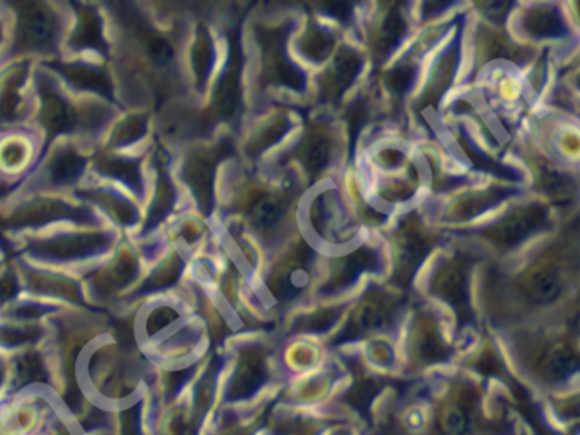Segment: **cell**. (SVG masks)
Here are the masks:
<instances>
[{"instance_id": "obj_1", "label": "cell", "mask_w": 580, "mask_h": 435, "mask_svg": "<svg viewBox=\"0 0 580 435\" xmlns=\"http://www.w3.org/2000/svg\"><path fill=\"white\" fill-rule=\"evenodd\" d=\"M286 33V26L257 29V40L264 60V84L286 85L293 91H303L305 75L285 55Z\"/></svg>"}, {"instance_id": "obj_2", "label": "cell", "mask_w": 580, "mask_h": 435, "mask_svg": "<svg viewBox=\"0 0 580 435\" xmlns=\"http://www.w3.org/2000/svg\"><path fill=\"white\" fill-rule=\"evenodd\" d=\"M468 269L470 257L458 254L443 262L431 281L433 293L456 311L461 325L472 322V308L468 300Z\"/></svg>"}, {"instance_id": "obj_3", "label": "cell", "mask_w": 580, "mask_h": 435, "mask_svg": "<svg viewBox=\"0 0 580 435\" xmlns=\"http://www.w3.org/2000/svg\"><path fill=\"white\" fill-rule=\"evenodd\" d=\"M433 247V237L422 228L416 218L405 220L395 238V276L399 286L407 288L427 252Z\"/></svg>"}, {"instance_id": "obj_4", "label": "cell", "mask_w": 580, "mask_h": 435, "mask_svg": "<svg viewBox=\"0 0 580 435\" xmlns=\"http://www.w3.org/2000/svg\"><path fill=\"white\" fill-rule=\"evenodd\" d=\"M545 221L546 210L543 206H526L484 230V237L489 238L499 249H512L541 228Z\"/></svg>"}, {"instance_id": "obj_5", "label": "cell", "mask_w": 580, "mask_h": 435, "mask_svg": "<svg viewBox=\"0 0 580 435\" xmlns=\"http://www.w3.org/2000/svg\"><path fill=\"white\" fill-rule=\"evenodd\" d=\"M565 288V276L562 267L553 260H543L529 267L519 279V289L524 298L536 305H548L558 300Z\"/></svg>"}, {"instance_id": "obj_6", "label": "cell", "mask_w": 580, "mask_h": 435, "mask_svg": "<svg viewBox=\"0 0 580 435\" xmlns=\"http://www.w3.org/2000/svg\"><path fill=\"white\" fill-rule=\"evenodd\" d=\"M393 311H395V305L387 294L381 293L378 289H371L354 311L351 323L342 335V339H356L361 335L371 334L387 327L388 323L392 322Z\"/></svg>"}, {"instance_id": "obj_7", "label": "cell", "mask_w": 580, "mask_h": 435, "mask_svg": "<svg viewBox=\"0 0 580 435\" xmlns=\"http://www.w3.org/2000/svg\"><path fill=\"white\" fill-rule=\"evenodd\" d=\"M228 152L227 143H222L217 150L206 153H196L189 159L186 165V181L196 194L198 203L205 211H210L213 203V176L215 167L222 160L223 155Z\"/></svg>"}, {"instance_id": "obj_8", "label": "cell", "mask_w": 580, "mask_h": 435, "mask_svg": "<svg viewBox=\"0 0 580 435\" xmlns=\"http://www.w3.org/2000/svg\"><path fill=\"white\" fill-rule=\"evenodd\" d=\"M310 249L300 247L293 252L291 257L281 264V269L274 272L269 283V289L278 301L295 300L305 286V276H307V266L310 262Z\"/></svg>"}, {"instance_id": "obj_9", "label": "cell", "mask_w": 580, "mask_h": 435, "mask_svg": "<svg viewBox=\"0 0 580 435\" xmlns=\"http://www.w3.org/2000/svg\"><path fill=\"white\" fill-rule=\"evenodd\" d=\"M240 46L239 36H232V57L227 72L218 85L213 113L220 119H234L240 109Z\"/></svg>"}, {"instance_id": "obj_10", "label": "cell", "mask_w": 580, "mask_h": 435, "mask_svg": "<svg viewBox=\"0 0 580 435\" xmlns=\"http://www.w3.org/2000/svg\"><path fill=\"white\" fill-rule=\"evenodd\" d=\"M295 159L312 177H319L332 159V140L324 126H310L296 147Z\"/></svg>"}, {"instance_id": "obj_11", "label": "cell", "mask_w": 580, "mask_h": 435, "mask_svg": "<svg viewBox=\"0 0 580 435\" xmlns=\"http://www.w3.org/2000/svg\"><path fill=\"white\" fill-rule=\"evenodd\" d=\"M55 17L52 12L38 4L26 6L19 16V34L21 41L29 48L43 50L55 38Z\"/></svg>"}, {"instance_id": "obj_12", "label": "cell", "mask_w": 580, "mask_h": 435, "mask_svg": "<svg viewBox=\"0 0 580 435\" xmlns=\"http://www.w3.org/2000/svg\"><path fill=\"white\" fill-rule=\"evenodd\" d=\"M361 70V58L351 50H341L322 77V96L336 102L351 87Z\"/></svg>"}, {"instance_id": "obj_13", "label": "cell", "mask_w": 580, "mask_h": 435, "mask_svg": "<svg viewBox=\"0 0 580 435\" xmlns=\"http://www.w3.org/2000/svg\"><path fill=\"white\" fill-rule=\"evenodd\" d=\"M378 266V257L371 249L354 250L353 254L342 257L336 262V269L330 276L329 283L325 286V293H334L351 286L361 274L373 271Z\"/></svg>"}, {"instance_id": "obj_14", "label": "cell", "mask_w": 580, "mask_h": 435, "mask_svg": "<svg viewBox=\"0 0 580 435\" xmlns=\"http://www.w3.org/2000/svg\"><path fill=\"white\" fill-rule=\"evenodd\" d=\"M268 378L264 357L257 351L249 352L242 357L237 374H235L234 383L230 388V395L234 400L240 398H249L254 395Z\"/></svg>"}, {"instance_id": "obj_15", "label": "cell", "mask_w": 580, "mask_h": 435, "mask_svg": "<svg viewBox=\"0 0 580 435\" xmlns=\"http://www.w3.org/2000/svg\"><path fill=\"white\" fill-rule=\"evenodd\" d=\"M536 186L553 203L569 204L575 198L574 181L550 164L548 160H538L535 165Z\"/></svg>"}, {"instance_id": "obj_16", "label": "cell", "mask_w": 580, "mask_h": 435, "mask_svg": "<svg viewBox=\"0 0 580 435\" xmlns=\"http://www.w3.org/2000/svg\"><path fill=\"white\" fill-rule=\"evenodd\" d=\"M405 29H407V21L400 11V6L390 7V11L378 24V29L373 34V41H371L376 60L388 57V53L399 45L405 34Z\"/></svg>"}, {"instance_id": "obj_17", "label": "cell", "mask_w": 580, "mask_h": 435, "mask_svg": "<svg viewBox=\"0 0 580 435\" xmlns=\"http://www.w3.org/2000/svg\"><path fill=\"white\" fill-rule=\"evenodd\" d=\"M286 208H288V203L283 196L259 194L249 204L247 215H249L252 225L266 232V230H271L274 226L279 225V221L283 220V216H285Z\"/></svg>"}, {"instance_id": "obj_18", "label": "cell", "mask_w": 580, "mask_h": 435, "mask_svg": "<svg viewBox=\"0 0 580 435\" xmlns=\"http://www.w3.org/2000/svg\"><path fill=\"white\" fill-rule=\"evenodd\" d=\"M541 374L548 381L558 383L563 379L570 378L579 368V359L569 345L557 344L552 345L545 356L541 357L540 362Z\"/></svg>"}, {"instance_id": "obj_19", "label": "cell", "mask_w": 580, "mask_h": 435, "mask_svg": "<svg viewBox=\"0 0 580 435\" xmlns=\"http://www.w3.org/2000/svg\"><path fill=\"white\" fill-rule=\"evenodd\" d=\"M524 29L536 38H557L565 33L562 17L552 7H538L524 19Z\"/></svg>"}, {"instance_id": "obj_20", "label": "cell", "mask_w": 580, "mask_h": 435, "mask_svg": "<svg viewBox=\"0 0 580 435\" xmlns=\"http://www.w3.org/2000/svg\"><path fill=\"white\" fill-rule=\"evenodd\" d=\"M416 342L419 357L426 362L443 361L444 357L448 356V347L443 344L438 328L429 318L422 320L421 327L417 330Z\"/></svg>"}, {"instance_id": "obj_21", "label": "cell", "mask_w": 580, "mask_h": 435, "mask_svg": "<svg viewBox=\"0 0 580 435\" xmlns=\"http://www.w3.org/2000/svg\"><path fill=\"white\" fill-rule=\"evenodd\" d=\"M62 72L69 77L72 84L79 85L82 89L99 92L103 96H109V92H111L108 75L99 68L87 67V65H69V67H62Z\"/></svg>"}, {"instance_id": "obj_22", "label": "cell", "mask_w": 580, "mask_h": 435, "mask_svg": "<svg viewBox=\"0 0 580 435\" xmlns=\"http://www.w3.org/2000/svg\"><path fill=\"white\" fill-rule=\"evenodd\" d=\"M43 123L50 133H60V131L69 130L74 125V118L70 113L67 102L62 97L53 92H48L43 104Z\"/></svg>"}, {"instance_id": "obj_23", "label": "cell", "mask_w": 580, "mask_h": 435, "mask_svg": "<svg viewBox=\"0 0 580 435\" xmlns=\"http://www.w3.org/2000/svg\"><path fill=\"white\" fill-rule=\"evenodd\" d=\"M332 48H334L332 34L320 28L308 29L307 36H305V40L302 41V46H300L303 55L310 58L312 62L325 60V58L329 57Z\"/></svg>"}, {"instance_id": "obj_24", "label": "cell", "mask_w": 580, "mask_h": 435, "mask_svg": "<svg viewBox=\"0 0 580 435\" xmlns=\"http://www.w3.org/2000/svg\"><path fill=\"white\" fill-rule=\"evenodd\" d=\"M79 28L75 31L74 43L79 48H103L99 19L94 12L84 9L80 12Z\"/></svg>"}, {"instance_id": "obj_25", "label": "cell", "mask_w": 580, "mask_h": 435, "mask_svg": "<svg viewBox=\"0 0 580 435\" xmlns=\"http://www.w3.org/2000/svg\"><path fill=\"white\" fill-rule=\"evenodd\" d=\"M211 63H213V46H211L210 34L205 28H201L193 50L194 74H196L198 84H205L210 74Z\"/></svg>"}, {"instance_id": "obj_26", "label": "cell", "mask_w": 580, "mask_h": 435, "mask_svg": "<svg viewBox=\"0 0 580 435\" xmlns=\"http://www.w3.org/2000/svg\"><path fill=\"white\" fill-rule=\"evenodd\" d=\"M456 58H458V53H456L455 45L451 48L450 53L441 60L444 63V67H438L436 74H434L433 84L429 85V91L426 94L427 104H434L436 106V102H438L441 94L448 89L453 72H455Z\"/></svg>"}, {"instance_id": "obj_27", "label": "cell", "mask_w": 580, "mask_h": 435, "mask_svg": "<svg viewBox=\"0 0 580 435\" xmlns=\"http://www.w3.org/2000/svg\"><path fill=\"white\" fill-rule=\"evenodd\" d=\"M84 170V159L75 152H63L58 155L55 164L52 165L53 181L58 184H67L80 176Z\"/></svg>"}, {"instance_id": "obj_28", "label": "cell", "mask_w": 580, "mask_h": 435, "mask_svg": "<svg viewBox=\"0 0 580 435\" xmlns=\"http://www.w3.org/2000/svg\"><path fill=\"white\" fill-rule=\"evenodd\" d=\"M438 424L444 435H465L468 430V413L458 405H451L441 412Z\"/></svg>"}, {"instance_id": "obj_29", "label": "cell", "mask_w": 580, "mask_h": 435, "mask_svg": "<svg viewBox=\"0 0 580 435\" xmlns=\"http://www.w3.org/2000/svg\"><path fill=\"white\" fill-rule=\"evenodd\" d=\"M502 198V193H487L480 194V196H472V198L463 199L460 203H456L455 216L456 220H467L470 216L477 215L480 211L489 208L497 199Z\"/></svg>"}, {"instance_id": "obj_30", "label": "cell", "mask_w": 580, "mask_h": 435, "mask_svg": "<svg viewBox=\"0 0 580 435\" xmlns=\"http://www.w3.org/2000/svg\"><path fill=\"white\" fill-rule=\"evenodd\" d=\"M416 79V65L414 63H404L400 67L393 68L387 75L388 91L395 96H404L409 91L410 85Z\"/></svg>"}, {"instance_id": "obj_31", "label": "cell", "mask_w": 580, "mask_h": 435, "mask_svg": "<svg viewBox=\"0 0 580 435\" xmlns=\"http://www.w3.org/2000/svg\"><path fill=\"white\" fill-rule=\"evenodd\" d=\"M376 393H378V385H376L375 381L364 379V381L356 383L353 390L347 393V402L354 405L358 410H366L373 402Z\"/></svg>"}, {"instance_id": "obj_32", "label": "cell", "mask_w": 580, "mask_h": 435, "mask_svg": "<svg viewBox=\"0 0 580 435\" xmlns=\"http://www.w3.org/2000/svg\"><path fill=\"white\" fill-rule=\"evenodd\" d=\"M106 172L126 182L128 186H137L140 182L137 164L130 160H109L106 162Z\"/></svg>"}, {"instance_id": "obj_33", "label": "cell", "mask_w": 580, "mask_h": 435, "mask_svg": "<svg viewBox=\"0 0 580 435\" xmlns=\"http://www.w3.org/2000/svg\"><path fill=\"white\" fill-rule=\"evenodd\" d=\"M460 140L461 145H463V148H465V152L468 153V157L472 159L473 164L477 165V167L487 170V172H494V174H499V176H506L507 179H512V177H514V174H512L511 170L504 169V167H501V165L494 164L492 160L487 159V157H484L482 153H478L475 148L470 147V145L467 143V140H463V138H460Z\"/></svg>"}, {"instance_id": "obj_34", "label": "cell", "mask_w": 580, "mask_h": 435, "mask_svg": "<svg viewBox=\"0 0 580 435\" xmlns=\"http://www.w3.org/2000/svg\"><path fill=\"white\" fill-rule=\"evenodd\" d=\"M366 102L358 101L354 102L353 106L347 111V126H349V135H351V140H356V136L359 135V130L363 128L364 121H366Z\"/></svg>"}, {"instance_id": "obj_35", "label": "cell", "mask_w": 580, "mask_h": 435, "mask_svg": "<svg viewBox=\"0 0 580 435\" xmlns=\"http://www.w3.org/2000/svg\"><path fill=\"white\" fill-rule=\"evenodd\" d=\"M336 318V311H320V313H315L313 317L307 318L305 323H302V327H305V330H310V332H320V330L329 328Z\"/></svg>"}, {"instance_id": "obj_36", "label": "cell", "mask_w": 580, "mask_h": 435, "mask_svg": "<svg viewBox=\"0 0 580 435\" xmlns=\"http://www.w3.org/2000/svg\"><path fill=\"white\" fill-rule=\"evenodd\" d=\"M478 7L492 21L502 23L507 17V12L511 11L512 4L511 2H485V4H478Z\"/></svg>"}, {"instance_id": "obj_37", "label": "cell", "mask_w": 580, "mask_h": 435, "mask_svg": "<svg viewBox=\"0 0 580 435\" xmlns=\"http://www.w3.org/2000/svg\"><path fill=\"white\" fill-rule=\"evenodd\" d=\"M329 16L336 17L342 23H347L351 19V11H353V6L351 4H346V2H336V4H325L322 6Z\"/></svg>"}, {"instance_id": "obj_38", "label": "cell", "mask_w": 580, "mask_h": 435, "mask_svg": "<svg viewBox=\"0 0 580 435\" xmlns=\"http://www.w3.org/2000/svg\"><path fill=\"white\" fill-rule=\"evenodd\" d=\"M177 318L176 311L172 310V308H160V310L154 311L152 313V325H154V332L160 330V328H164L165 325H169V323L174 322Z\"/></svg>"}, {"instance_id": "obj_39", "label": "cell", "mask_w": 580, "mask_h": 435, "mask_svg": "<svg viewBox=\"0 0 580 435\" xmlns=\"http://www.w3.org/2000/svg\"><path fill=\"white\" fill-rule=\"evenodd\" d=\"M404 153L397 152V150H385V152L380 155V162L383 165H388V167H397L400 162H404Z\"/></svg>"}, {"instance_id": "obj_40", "label": "cell", "mask_w": 580, "mask_h": 435, "mask_svg": "<svg viewBox=\"0 0 580 435\" xmlns=\"http://www.w3.org/2000/svg\"><path fill=\"white\" fill-rule=\"evenodd\" d=\"M16 293V281L11 276L2 279L0 283V298H11L12 294Z\"/></svg>"}]
</instances>
